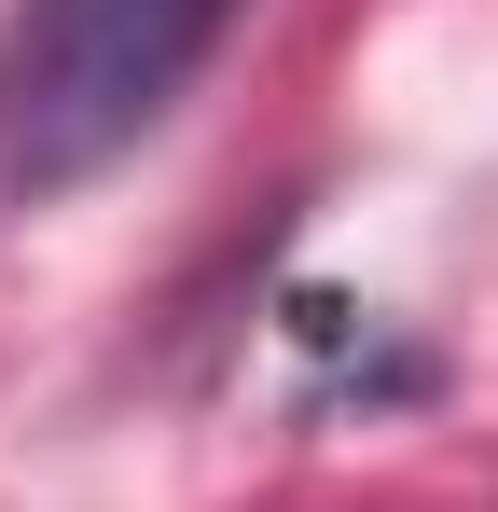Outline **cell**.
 <instances>
[{"mask_svg": "<svg viewBox=\"0 0 498 512\" xmlns=\"http://www.w3.org/2000/svg\"><path fill=\"white\" fill-rule=\"evenodd\" d=\"M249 0H14L0 28V208H56L153 139Z\"/></svg>", "mask_w": 498, "mask_h": 512, "instance_id": "1", "label": "cell"}]
</instances>
